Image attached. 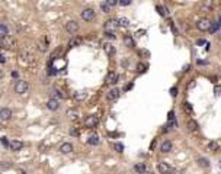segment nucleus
Returning a JSON list of instances; mask_svg holds the SVG:
<instances>
[{"label": "nucleus", "mask_w": 221, "mask_h": 174, "mask_svg": "<svg viewBox=\"0 0 221 174\" xmlns=\"http://www.w3.org/2000/svg\"><path fill=\"white\" fill-rule=\"evenodd\" d=\"M53 97H54V99H55V97H60V99H63V97H64V94H63V93H61L58 89H54V90H53Z\"/></svg>", "instance_id": "obj_32"}, {"label": "nucleus", "mask_w": 221, "mask_h": 174, "mask_svg": "<svg viewBox=\"0 0 221 174\" xmlns=\"http://www.w3.org/2000/svg\"><path fill=\"white\" fill-rule=\"evenodd\" d=\"M118 26H119V23H118L117 19H109V20L105 22V25H103L105 32H115V29H117Z\"/></svg>", "instance_id": "obj_4"}, {"label": "nucleus", "mask_w": 221, "mask_h": 174, "mask_svg": "<svg viewBox=\"0 0 221 174\" xmlns=\"http://www.w3.org/2000/svg\"><path fill=\"white\" fill-rule=\"evenodd\" d=\"M38 50H39V51H42V52H45V51L48 50V45H47V41H45V42H42V41H39V42H38Z\"/></svg>", "instance_id": "obj_27"}, {"label": "nucleus", "mask_w": 221, "mask_h": 174, "mask_svg": "<svg viewBox=\"0 0 221 174\" xmlns=\"http://www.w3.org/2000/svg\"><path fill=\"white\" fill-rule=\"evenodd\" d=\"M106 5H108L109 7H112V6H117V5H118V2H117V0H108Z\"/></svg>", "instance_id": "obj_39"}, {"label": "nucleus", "mask_w": 221, "mask_h": 174, "mask_svg": "<svg viewBox=\"0 0 221 174\" xmlns=\"http://www.w3.org/2000/svg\"><path fill=\"white\" fill-rule=\"evenodd\" d=\"M118 23H119V26H128L129 25V20L127 17H119L118 19Z\"/></svg>", "instance_id": "obj_28"}, {"label": "nucleus", "mask_w": 221, "mask_h": 174, "mask_svg": "<svg viewBox=\"0 0 221 174\" xmlns=\"http://www.w3.org/2000/svg\"><path fill=\"white\" fill-rule=\"evenodd\" d=\"M9 147H10L12 151H19V149L24 148V142H20V141H12Z\"/></svg>", "instance_id": "obj_20"}, {"label": "nucleus", "mask_w": 221, "mask_h": 174, "mask_svg": "<svg viewBox=\"0 0 221 174\" xmlns=\"http://www.w3.org/2000/svg\"><path fill=\"white\" fill-rule=\"evenodd\" d=\"M100 9H102V10H103L105 13H109V12H110V7H109V6L106 5V2L100 3Z\"/></svg>", "instance_id": "obj_34"}, {"label": "nucleus", "mask_w": 221, "mask_h": 174, "mask_svg": "<svg viewBox=\"0 0 221 174\" xmlns=\"http://www.w3.org/2000/svg\"><path fill=\"white\" fill-rule=\"evenodd\" d=\"M100 141H99V137L98 135H90L89 138H87V144L89 145H98Z\"/></svg>", "instance_id": "obj_26"}, {"label": "nucleus", "mask_w": 221, "mask_h": 174, "mask_svg": "<svg viewBox=\"0 0 221 174\" xmlns=\"http://www.w3.org/2000/svg\"><path fill=\"white\" fill-rule=\"evenodd\" d=\"M2 78H3V71L0 70V80H2Z\"/></svg>", "instance_id": "obj_48"}, {"label": "nucleus", "mask_w": 221, "mask_h": 174, "mask_svg": "<svg viewBox=\"0 0 221 174\" xmlns=\"http://www.w3.org/2000/svg\"><path fill=\"white\" fill-rule=\"evenodd\" d=\"M196 28L199 29V31H202V32L210 31V29H211V20L207 19V17L199 19V20H198V23H196Z\"/></svg>", "instance_id": "obj_3"}, {"label": "nucleus", "mask_w": 221, "mask_h": 174, "mask_svg": "<svg viewBox=\"0 0 221 174\" xmlns=\"http://www.w3.org/2000/svg\"><path fill=\"white\" fill-rule=\"evenodd\" d=\"M105 36L109 39H115V32H105Z\"/></svg>", "instance_id": "obj_41"}, {"label": "nucleus", "mask_w": 221, "mask_h": 174, "mask_svg": "<svg viewBox=\"0 0 221 174\" xmlns=\"http://www.w3.org/2000/svg\"><path fill=\"white\" fill-rule=\"evenodd\" d=\"M220 76H221V74H220Z\"/></svg>", "instance_id": "obj_50"}, {"label": "nucleus", "mask_w": 221, "mask_h": 174, "mask_svg": "<svg viewBox=\"0 0 221 174\" xmlns=\"http://www.w3.org/2000/svg\"><path fill=\"white\" fill-rule=\"evenodd\" d=\"M0 62H2V64H5V62H6V58H5V55H3V54H0Z\"/></svg>", "instance_id": "obj_43"}, {"label": "nucleus", "mask_w": 221, "mask_h": 174, "mask_svg": "<svg viewBox=\"0 0 221 174\" xmlns=\"http://www.w3.org/2000/svg\"><path fill=\"white\" fill-rule=\"evenodd\" d=\"M22 58H24V61H25V62H28V64H32V65L36 62V60H35V55H34L32 52H28V51L22 52Z\"/></svg>", "instance_id": "obj_12"}, {"label": "nucleus", "mask_w": 221, "mask_h": 174, "mask_svg": "<svg viewBox=\"0 0 221 174\" xmlns=\"http://www.w3.org/2000/svg\"><path fill=\"white\" fill-rule=\"evenodd\" d=\"M71 151H73V145L70 142H64L60 147V152H61V154H70Z\"/></svg>", "instance_id": "obj_15"}, {"label": "nucleus", "mask_w": 221, "mask_h": 174, "mask_svg": "<svg viewBox=\"0 0 221 174\" xmlns=\"http://www.w3.org/2000/svg\"><path fill=\"white\" fill-rule=\"evenodd\" d=\"M208 149H210V151H217V149H218V144H217L215 141H211V142L208 144Z\"/></svg>", "instance_id": "obj_31"}, {"label": "nucleus", "mask_w": 221, "mask_h": 174, "mask_svg": "<svg viewBox=\"0 0 221 174\" xmlns=\"http://www.w3.org/2000/svg\"><path fill=\"white\" fill-rule=\"evenodd\" d=\"M214 93H215V96H221V86L214 87Z\"/></svg>", "instance_id": "obj_38"}, {"label": "nucleus", "mask_w": 221, "mask_h": 174, "mask_svg": "<svg viewBox=\"0 0 221 174\" xmlns=\"http://www.w3.org/2000/svg\"><path fill=\"white\" fill-rule=\"evenodd\" d=\"M183 109H185V112L186 113H189V115H192L193 113V110H192V106H191V103H183Z\"/></svg>", "instance_id": "obj_30"}, {"label": "nucleus", "mask_w": 221, "mask_h": 174, "mask_svg": "<svg viewBox=\"0 0 221 174\" xmlns=\"http://www.w3.org/2000/svg\"><path fill=\"white\" fill-rule=\"evenodd\" d=\"M198 165L202 167V168H208L210 167V161L207 158H204V157H199V158H198Z\"/></svg>", "instance_id": "obj_24"}, {"label": "nucleus", "mask_w": 221, "mask_h": 174, "mask_svg": "<svg viewBox=\"0 0 221 174\" xmlns=\"http://www.w3.org/2000/svg\"><path fill=\"white\" fill-rule=\"evenodd\" d=\"M82 19L86 20V22L93 20V19H95V10H93L92 7H86V9H83V12H82Z\"/></svg>", "instance_id": "obj_6"}, {"label": "nucleus", "mask_w": 221, "mask_h": 174, "mask_svg": "<svg viewBox=\"0 0 221 174\" xmlns=\"http://www.w3.org/2000/svg\"><path fill=\"white\" fill-rule=\"evenodd\" d=\"M144 174H153V173H148V171H146V173H144Z\"/></svg>", "instance_id": "obj_49"}, {"label": "nucleus", "mask_w": 221, "mask_h": 174, "mask_svg": "<svg viewBox=\"0 0 221 174\" xmlns=\"http://www.w3.org/2000/svg\"><path fill=\"white\" fill-rule=\"evenodd\" d=\"M134 171H135L137 174H144V173H146V164H144V163L135 164V165H134Z\"/></svg>", "instance_id": "obj_21"}, {"label": "nucleus", "mask_w": 221, "mask_h": 174, "mask_svg": "<svg viewBox=\"0 0 221 174\" xmlns=\"http://www.w3.org/2000/svg\"><path fill=\"white\" fill-rule=\"evenodd\" d=\"M115 149H117L118 152H122V149H124V147H122L121 144H115Z\"/></svg>", "instance_id": "obj_42"}, {"label": "nucleus", "mask_w": 221, "mask_h": 174, "mask_svg": "<svg viewBox=\"0 0 221 174\" xmlns=\"http://www.w3.org/2000/svg\"><path fill=\"white\" fill-rule=\"evenodd\" d=\"M67 116H69V119H70V120H73V122H74V120H77V119H79V112H77V110H74V109H70V110L67 112Z\"/></svg>", "instance_id": "obj_23"}, {"label": "nucleus", "mask_w": 221, "mask_h": 174, "mask_svg": "<svg viewBox=\"0 0 221 174\" xmlns=\"http://www.w3.org/2000/svg\"><path fill=\"white\" fill-rule=\"evenodd\" d=\"M86 97H87V93H86V92H83V90H82V92H76V93H74V99H76L77 102H82V100H84Z\"/></svg>", "instance_id": "obj_25"}, {"label": "nucleus", "mask_w": 221, "mask_h": 174, "mask_svg": "<svg viewBox=\"0 0 221 174\" xmlns=\"http://www.w3.org/2000/svg\"><path fill=\"white\" fill-rule=\"evenodd\" d=\"M157 10L162 16H167V9L166 7H162V6H157Z\"/></svg>", "instance_id": "obj_35"}, {"label": "nucleus", "mask_w": 221, "mask_h": 174, "mask_svg": "<svg viewBox=\"0 0 221 174\" xmlns=\"http://www.w3.org/2000/svg\"><path fill=\"white\" fill-rule=\"evenodd\" d=\"M118 5H121V6H129L131 5V0H119Z\"/></svg>", "instance_id": "obj_36"}, {"label": "nucleus", "mask_w": 221, "mask_h": 174, "mask_svg": "<svg viewBox=\"0 0 221 174\" xmlns=\"http://www.w3.org/2000/svg\"><path fill=\"white\" fill-rule=\"evenodd\" d=\"M0 167H2L3 170L10 168V167H12V163H10V161H2V163H0Z\"/></svg>", "instance_id": "obj_33"}, {"label": "nucleus", "mask_w": 221, "mask_h": 174, "mask_svg": "<svg viewBox=\"0 0 221 174\" xmlns=\"http://www.w3.org/2000/svg\"><path fill=\"white\" fill-rule=\"evenodd\" d=\"M70 134H71L73 137H79V134H80V132H79V129H76V128H71V129H70Z\"/></svg>", "instance_id": "obj_40"}, {"label": "nucleus", "mask_w": 221, "mask_h": 174, "mask_svg": "<svg viewBox=\"0 0 221 174\" xmlns=\"http://www.w3.org/2000/svg\"><path fill=\"white\" fill-rule=\"evenodd\" d=\"M12 119V110L9 107H3V109H0V120H3V122H7Z\"/></svg>", "instance_id": "obj_10"}, {"label": "nucleus", "mask_w": 221, "mask_h": 174, "mask_svg": "<svg viewBox=\"0 0 221 174\" xmlns=\"http://www.w3.org/2000/svg\"><path fill=\"white\" fill-rule=\"evenodd\" d=\"M172 148H173V144H172L170 141H164V142L160 145V151H162V152H170Z\"/></svg>", "instance_id": "obj_16"}, {"label": "nucleus", "mask_w": 221, "mask_h": 174, "mask_svg": "<svg viewBox=\"0 0 221 174\" xmlns=\"http://www.w3.org/2000/svg\"><path fill=\"white\" fill-rule=\"evenodd\" d=\"M98 123H99V118L96 115H90V116H87L84 119L86 128H95V126H98Z\"/></svg>", "instance_id": "obj_7"}, {"label": "nucleus", "mask_w": 221, "mask_h": 174, "mask_svg": "<svg viewBox=\"0 0 221 174\" xmlns=\"http://www.w3.org/2000/svg\"><path fill=\"white\" fill-rule=\"evenodd\" d=\"M82 38H79V36H74V38H71L70 41H69V47L70 48H74V47H79V45H82Z\"/></svg>", "instance_id": "obj_17"}, {"label": "nucleus", "mask_w": 221, "mask_h": 174, "mask_svg": "<svg viewBox=\"0 0 221 174\" xmlns=\"http://www.w3.org/2000/svg\"><path fill=\"white\" fill-rule=\"evenodd\" d=\"M118 74L115 73V71H109L108 73V76H106V84H109V86H114L115 83H118Z\"/></svg>", "instance_id": "obj_11"}, {"label": "nucleus", "mask_w": 221, "mask_h": 174, "mask_svg": "<svg viewBox=\"0 0 221 174\" xmlns=\"http://www.w3.org/2000/svg\"><path fill=\"white\" fill-rule=\"evenodd\" d=\"M0 32H3V33H7L9 32V29H7V26L5 23H0Z\"/></svg>", "instance_id": "obj_37"}, {"label": "nucleus", "mask_w": 221, "mask_h": 174, "mask_svg": "<svg viewBox=\"0 0 221 174\" xmlns=\"http://www.w3.org/2000/svg\"><path fill=\"white\" fill-rule=\"evenodd\" d=\"M196 43H198V45H202V43H205V41H204V39H198Z\"/></svg>", "instance_id": "obj_45"}, {"label": "nucleus", "mask_w": 221, "mask_h": 174, "mask_svg": "<svg viewBox=\"0 0 221 174\" xmlns=\"http://www.w3.org/2000/svg\"><path fill=\"white\" fill-rule=\"evenodd\" d=\"M103 51L106 52V55H114V54H115L114 45H112V43H109V42H106L105 45H103Z\"/></svg>", "instance_id": "obj_19"}, {"label": "nucleus", "mask_w": 221, "mask_h": 174, "mask_svg": "<svg viewBox=\"0 0 221 174\" xmlns=\"http://www.w3.org/2000/svg\"><path fill=\"white\" fill-rule=\"evenodd\" d=\"M146 68H147V64H144V62H138L137 64V71L138 73H144Z\"/></svg>", "instance_id": "obj_29"}, {"label": "nucleus", "mask_w": 221, "mask_h": 174, "mask_svg": "<svg viewBox=\"0 0 221 174\" xmlns=\"http://www.w3.org/2000/svg\"><path fill=\"white\" fill-rule=\"evenodd\" d=\"M198 128H199V125H198V122L195 119H188L186 120V129L191 130V132H195V130H198Z\"/></svg>", "instance_id": "obj_13"}, {"label": "nucleus", "mask_w": 221, "mask_h": 174, "mask_svg": "<svg viewBox=\"0 0 221 174\" xmlns=\"http://www.w3.org/2000/svg\"><path fill=\"white\" fill-rule=\"evenodd\" d=\"M211 9H212V2H204L202 5H201V12H204V13H207V12H211Z\"/></svg>", "instance_id": "obj_22"}, {"label": "nucleus", "mask_w": 221, "mask_h": 174, "mask_svg": "<svg viewBox=\"0 0 221 174\" xmlns=\"http://www.w3.org/2000/svg\"><path fill=\"white\" fill-rule=\"evenodd\" d=\"M47 107L50 109V110H57V109L60 107V102L54 97H51L48 102H47Z\"/></svg>", "instance_id": "obj_14"}, {"label": "nucleus", "mask_w": 221, "mask_h": 174, "mask_svg": "<svg viewBox=\"0 0 221 174\" xmlns=\"http://www.w3.org/2000/svg\"><path fill=\"white\" fill-rule=\"evenodd\" d=\"M0 47H3L5 50H13L16 47V39L10 35H5L0 38Z\"/></svg>", "instance_id": "obj_1"}, {"label": "nucleus", "mask_w": 221, "mask_h": 174, "mask_svg": "<svg viewBox=\"0 0 221 174\" xmlns=\"http://www.w3.org/2000/svg\"><path fill=\"white\" fill-rule=\"evenodd\" d=\"M12 77H13V78H16V77H18V73H16V71H13V73H12Z\"/></svg>", "instance_id": "obj_46"}, {"label": "nucleus", "mask_w": 221, "mask_h": 174, "mask_svg": "<svg viewBox=\"0 0 221 174\" xmlns=\"http://www.w3.org/2000/svg\"><path fill=\"white\" fill-rule=\"evenodd\" d=\"M124 43H125V47H128V48H134L135 47V41L132 39L129 35H125L124 36Z\"/></svg>", "instance_id": "obj_18"}, {"label": "nucleus", "mask_w": 221, "mask_h": 174, "mask_svg": "<svg viewBox=\"0 0 221 174\" xmlns=\"http://www.w3.org/2000/svg\"><path fill=\"white\" fill-rule=\"evenodd\" d=\"M29 89V84L25 81V80H18L16 84H15V92L18 94H25Z\"/></svg>", "instance_id": "obj_2"}, {"label": "nucleus", "mask_w": 221, "mask_h": 174, "mask_svg": "<svg viewBox=\"0 0 221 174\" xmlns=\"http://www.w3.org/2000/svg\"><path fill=\"white\" fill-rule=\"evenodd\" d=\"M119 94H121V92L114 87V89H110V90L106 93V100H108V102H115V100H118Z\"/></svg>", "instance_id": "obj_8"}, {"label": "nucleus", "mask_w": 221, "mask_h": 174, "mask_svg": "<svg viewBox=\"0 0 221 174\" xmlns=\"http://www.w3.org/2000/svg\"><path fill=\"white\" fill-rule=\"evenodd\" d=\"M157 170H159V173H160V174H172L175 168H172V165H169L167 163L160 161V163L157 164Z\"/></svg>", "instance_id": "obj_5"}, {"label": "nucleus", "mask_w": 221, "mask_h": 174, "mask_svg": "<svg viewBox=\"0 0 221 174\" xmlns=\"http://www.w3.org/2000/svg\"><path fill=\"white\" fill-rule=\"evenodd\" d=\"M79 23L76 20H69L67 23H65V31H67L69 33H76L77 31H79Z\"/></svg>", "instance_id": "obj_9"}, {"label": "nucleus", "mask_w": 221, "mask_h": 174, "mask_svg": "<svg viewBox=\"0 0 221 174\" xmlns=\"http://www.w3.org/2000/svg\"><path fill=\"white\" fill-rule=\"evenodd\" d=\"M217 38H218V41L221 42V32H218V33H217Z\"/></svg>", "instance_id": "obj_47"}, {"label": "nucleus", "mask_w": 221, "mask_h": 174, "mask_svg": "<svg viewBox=\"0 0 221 174\" xmlns=\"http://www.w3.org/2000/svg\"><path fill=\"white\" fill-rule=\"evenodd\" d=\"M170 94L172 96H176V94H178V89H172L170 90Z\"/></svg>", "instance_id": "obj_44"}]
</instances>
